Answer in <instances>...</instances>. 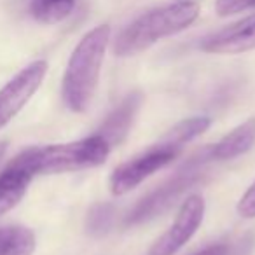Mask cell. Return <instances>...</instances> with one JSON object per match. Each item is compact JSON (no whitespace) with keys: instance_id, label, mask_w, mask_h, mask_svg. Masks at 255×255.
<instances>
[{"instance_id":"16","label":"cell","mask_w":255,"mask_h":255,"mask_svg":"<svg viewBox=\"0 0 255 255\" xmlns=\"http://www.w3.org/2000/svg\"><path fill=\"white\" fill-rule=\"evenodd\" d=\"M255 7V0H217L215 11L219 16H231Z\"/></svg>"},{"instance_id":"19","label":"cell","mask_w":255,"mask_h":255,"mask_svg":"<svg viewBox=\"0 0 255 255\" xmlns=\"http://www.w3.org/2000/svg\"><path fill=\"white\" fill-rule=\"evenodd\" d=\"M5 150H7V143H5V142H0V159L4 157Z\"/></svg>"},{"instance_id":"6","label":"cell","mask_w":255,"mask_h":255,"mask_svg":"<svg viewBox=\"0 0 255 255\" xmlns=\"http://www.w3.org/2000/svg\"><path fill=\"white\" fill-rule=\"evenodd\" d=\"M205 199L199 194H192L182 203L170 227L152 243L145 255H175L180 248L185 247L189 240L199 229L205 217Z\"/></svg>"},{"instance_id":"17","label":"cell","mask_w":255,"mask_h":255,"mask_svg":"<svg viewBox=\"0 0 255 255\" xmlns=\"http://www.w3.org/2000/svg\"><path fill=\"white\" fill-rule=\"evenodd\" d=\"M236 210L243 219H255V182L241 196V199L238 201Z\"/></svg>"},{"instance_id":"13","label":"cell","mask_w":255,"mask_h":255,"mask_svg":"<svg viewBox=\"0 0 255 255\" xmlns=\"http://www.w3.org/2000/svg\"><path fill=\"white\" fill-rule=\"evenodd\" d=\"M75 0H32L30 12L39 23L53 25L60 23L72 12Z\"/></svg>"},{"instance_id":"5","label":"cell","mask_w":255,"mask_h":255,"mask_svg":"<svg viewBox=\"0 0 255 255\" xmlns=\"http://www.w3.org/2000/svg\"><path fill=\"white\" fill-rule=\"evenodd\" d=\"M182 149L184 147L164 135L161 142L154 143L152 147H149L147 150L140 152L138 156L131 157L114 170V173L110 175V192L114 196H123L129 192L150 175L173 163L178 154L182 152Z\"/></svg>"},{"instance_id":"18","label":"cell","mask_w":255,"mask_h":255,"mask_svg":"<svg viewBox=\"0 0 255 255\" xmlns=\"http://www.w3.org/2000/svg\"><path fill=\"white\" fill-rule=\"evenodd\" d=\"M194 255H227V247L222 243L210 245V247L203 248V250H199L198 254H194Z\"/></svg>"},{"instance_id":"7","label":"cell","mask_w":255,"mask_h":255,"mask_svg":"<svg viewBox=\"0 0 255 255\" xmlns=\"http://www.w3.org/2000/svg\"><path fill=\"white\" fill-rule=\"evenodd\" d=\"M47 74V63L37 60L14 75L4 88L0 89V129L7 126L23 107L30 102L37 89L40 88Z\"/></svg>"},{"instance_id":"15","label":"cell","mask_w":255,"mask_h":255,"mask_svg":"<svg viewBox=\"0 0 255 255\" xmlns=\"http://www.w3.org/2000/svg\"><path fill=\"white\" fill-rule=\"evenodd\" d=\"M114 206L109 203H98L95 205L88 213V219H86V227H88V233L93 236H103L110 231L114 222Z\"/></svg>"},{"instance_id":"8","label":"cell","mask_w":255,"mask_h":255,"mask_svg":"<svg viewBox=\"0 0 255 255\" xmlns=\"http://www.w3.org/2000/svg\"><path fill=\"white\" fill-rule=\"evenodd\" d=\"M255 49V14L208 35L201 51L212 54H240Z\"/></svg>"},{"instance_id":"3","label":"cell","mask_w":255,"mask_h":255,"mask_svg":"<svg viewBox=\"0 0 255 255\" xmlns=\"http://www.w3.org/2000/svg\"><path fill=\"white\" fill-rule=\"evenodd\" d=\"M110 149L112 147L98 133H95L75 142L32 147L16 157L35 177V175L72 173V171L96 168L107 161Z\"/></svg>"},{"instance_id":"12","label":"cell","mask_w":255,"mask_h":255,"mask_svg":"<svg viewBox=\"0 0 255 255\" xmlns=\"http://www.w3.org/2000/svg\"><path fill=\"white\" fill-rule=\"evenodd\" d=\"M35 234L21 226L0 227V255H32Z\"/></svg>"},{"instance_id":"4","label":"cell","mask_w":255,"mask_h":255,"mask_svg":"<svg viewBox=\"0 0 255 255\" xmlns=\"http://www.w3.org/2000/svg\"><path fill=\"white\" fill-rule=\"evenodd\" d=\"M208 161L213 159L210 154V147H206L198 156L192 157L185 166H182L173 177L168 178L164 184H161L156 191L145 196L142 201L136 203L135 208L126 215V220H124L126 226H138V224L147 222V220L154 219V217L164 213L168 208H171L185 191H189L196 182H199L203 175V166Z\"/></svg>"},{"instance_id":"2","label":"cell","mask_w":255,"mask_h":255,"mask_svg":"<svg viewBox=\"0 0 255 255\" xmlns=\"http://www.w3.org/2000/svg\"><path fill=\"white\" fill-rule=\"evenodd\" d=\"M198 14L199 5L192 0L161 5L143 12L119 32L114 40V54L119 58L135 56L159 40L189 28Z\"/></svg>"},{"instance_id":"14","label":"cell","mask_w":255,"mask_h":255,"mask_svg":"<svg viewBox=\"0 0 255 255\" xmlns=\"http://www.w3.org/2000/svg\"><path fill=\"white\" fill-rule=\"evenodd\" d=\"M210 124H212L210 117H191V119L180 121L178 124H175L166 133V136L178 145L185 147V143L192 142L199 135H203L210 128Z\"/></svg>"},{"instance_id":"9","label":"cell","mask_w":255,"mask_h":255,"mask_svg":"<svg viewBox=\"0 0 255 255\" xmlns=\"http://www.w3.org/2000/svg\"><path fill=\"white\" fill-rule=\"evenodd\" d=\"M142 105V93L133 91L107 116L102 128L98 129V135L109 143L110 147L121 143L129 133V128L133 126V121Z\"/></svg>"},{"instance_id":"10","label":"cell","mask_w":255,"mask_h":255,"mask_svg":"<svg viewBox=\"0 0 255 255\" xmlns=\"http://www.w3.org/2000/svg\"><path fill=\"white\" fill-rule=\"evenodd\" d=\"M32 178V171L23 166L18 157H14L11 164L0 173V215H5L19 205Z\"/></svg>"},{"instance_id":"11","label":"cell","mask_w":255,"mask_h":255,"mask_svg":"<svg viewBox=\"0 0 255 255\" xmlns=\"http://www.w3.org/2000/svg\"><path fill=\"white\" fill-rule=\"evenodd\" d=\"M255 143V117L247 119L243 124L236 126L227 133L220 142L210 147L213 161H231L247 154Z\"/></svg>"},{"instance_id":"1","label":"cell","mask_w":255,"mask_h":255,"mask_svg":"<svg viewBox=\"0 0 255 255\" xmlns=\"http://www.w3.org/2000/svg\"><path fill=\"white\" fill-rule=\"evenodd\" d=\"M109 42L110 26L100 25L86 33L72 51L61 84L63 102L72 112L82 114L91 105Z\"/></svg>"}]
</instances>
